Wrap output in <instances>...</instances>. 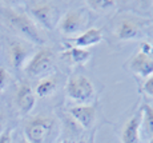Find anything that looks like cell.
<instances>
[{"instance_id": "cell-21", "label": "cell", "mask_w": 153, "mask_h": 143, "mask_svg": "<svg viewBox=\"0 0 153 143\" xmlns=\"http://www.w3.org/2000/svg\"><path fill=\"white\" fill-rule=\"evenodd\" d=\"M0 143H12V135H11V130H5L4 132L0 135Z\"/></svg>"}, {"instance_id": "cell-12", "label": "cell", "mask_w": 153, "mask_h": 143, "mask_svg": "<svg viewBox=\"0 0 153 143\" xmlns=\"http://www.w3.org/2000/svg\"><path fill=\"white\" fill-rule=\"evenodd\" d=\"M102 40V32L100 28L92 27V28H87L85 31H83L80 35L75 38H71V43H73V46L77 48H84V50H89L91 47L99 44Z\"/></svg>"}, {"instance_id": "cell-20", "label": "cell", "mask_w": 153, "mask_h": 143, "mask_svg": "<svg viewBox=\"0 0 153 143\" xmlns=\"http://www.w3.org/2000/svg\"><path fill=\"white\" fill-rule=\"evenodd\" d=\"M139 51H141L143 53H145V55L153 56V44L149 43V41H144V43L140 44Z\"/></svg>"}, {"instance_id": "cell-9", "label": "cell", "mask_w": 153, "mask_h": 143, "mask_svg": "<svg viewBox=\"0 0 153 143\" xmlns=\"http://www.w3.org/2000/svg\"><path fill=\"white\" fill-rule=\"evenodd\" d=\"M68 111L76 123L83 129H91L96 120V108L91 104L72 106Z\"/></svg>"}, {"instance_id": "cell-11", "label": "cell", "mask_w": 153, "mask_h": 143, "mask_svg": "<svg viewBox=\"0 0 153 143\" xmlns=\"http://www.w3.org/2000/svg\"><path fill=\"white\" fill-rule=\"evenodd\" d=\"M114 35L119 40H137L143 38V29L139 23L132 19H121L116 26Z\"/></svg>"}, {"instance_id": "cell-7", "label": "cell", "mask_w": 153, "mask_h": 143, "mask_svg": "<svg viewBox=\"0 0 153 143\" xmlns=\"http://www.w3.org/2000/svg\"><path fill=\"white\" fill-rule=\"evenodd\" d=\"M33 51L29 44L22 40H12L8 44V58L15 70H22L25 67L28 60L32 58Z\"/></svg>"}, {"instance_id": "cell-15", "label": "cell", "mask_w": 153, "mask_h": 143, "mask_svg": "<svg viewBox=\"0 0 153 143\" xmlns=\"http://www.w3.org/2000/svg\"><path fill=\"white\" fill-rule=\"evenodd\" d=\"M56 88H57V80L49 75L47 78H43L37 83L36 88H35V95L39 98H47L53 94Z\"/></svg>"}, {"instance_id": "cell-6", "label": "cell", "mask_w": 153, "mask_h": 143, "mask_svg": "<svg viewBox=\"0 0 153 143\" xmlns=\"http://www.w3.org/2000/svg\"><path fill=\"white\" fill-rule=\"evenodd\" d=\"M87 26L88 14L83 10H72L60 17L57 28L65 36H73V35H80L85 31Z\"/></svg>"}, {"instance_id": "cell-14", "label": "cell", "mask_w": 153, "mask_h": 143, "mask_svg": "<svg viewBox=\"0 0 153 143\" xmlns=\"http://www.w3.org/2000/svg\"><path fill=\"white\" fill-rule=\"evenodd\" d=\"M91 51L84 48H77L75 46H67L65 50L63 51L61 56L64 60H67L69 64H77L83 65L91 59Z\"/></svg>"}, {"instance_id": "cell-17", "label": "cell", "mask_w": 153, "mask_h": 143, "mask_svg": "<svg viewBox=\"0 0 153 143\" xmlns=\"http://www.w3.org/2000/svg\"><path fill=\"white\" fill-rule=\"evenodd\" d=\"M8 83H10V74L4 67H0V92L7 88Z\"/></svg>"}, {"instance_id": "cell-13", "label": "cell", "mask_w": 153, "mask_h": 143, "mask_svg": "<svg viewBox=\"0 0 153 143\" xmlns=\"http://www.w3.org/2000/svg\"><path fill=\"white\" fill-rule=\"evenodd\" d=\"M140 129H141V110L132 115L123 127L121 131V143H139L140 141Z\"/></svg>"}, {"instance_id": "cell-26", "label": "cell", "mask_w": 153, "mask_h": 143, "mask_svg": "<svg viewBox=\"0 0 153 143\" xmlns=\"http://www.w3.org/2000/svg\"><path fill=\"white\" fill-rule=\"evenodd\" d=\"M79 143H87V142H84V141H81V142H79Z\"/></svg>"}, {"instance_id": "cell-19", "label": "cell", "mask_w": 153, "mask_h": 143, "mask_svg": "<svg viewBox=\"0 0 153 143\" xmlns=\"http://www.w3.org/2000/svg\"><path fill=\"white\" fill-rule=\"evenodd\" d=\"M143 91L145 92V95L153 98V75H151L149 78L145 79L144 86H143Z\"/></svg>"}, {"instance_id": "cell-5", "label": "cell", "mask_w": 153, "mask_h": 143, "mask_svg": "<svg viewBox=\"0 0 153 143\" xmlns=\"http://www.w3.org/2000/svg\"><path fill=\"white\" fill-rule=\"evenodd\" d=\"M55 68V58L51 50L42 48L32 55L24 70L31 78H47Z\"/></svg>"}, {"instance_id": "cell-24", "label": "cell", "mask_w": 153, "mask_h": 143, "mask_svg": "<svg viewBox=\"0 0 153 143\" xmlns=\"http://www.w3.org/2000/svg\"><path fill=\"white\" fill-rule=\"evenodd\" d=\"M149 143H153V135L151 136V139H149Z\"/></svg>"}, {"instance_id": "cell-3", "label": "cell", "mask_w": 153, "mask_h": 143, "mask_svg": "<svg viewBox=\"0 0 153 143\" xmlns=\"http://www.w3.org/2000/svg\"><path fill=\"white\" fill-rule=\"evenodd\" d=\"M65 95L76 106L89 104L95 98V86L87 76L73 75L67 80Z\"/></svg>"}, {"instance_id": "cell-1", "label": "cell", "mask_w": 153, "mask_h": 143, "mask_svg": "<svg viewBox=\"0 0 153 143\" xmlns=\"http://www.w3.org/2000/svg\"><path fill=\"white\" fill-rule=\"evenodd\" d=\"M4 17L8 24L11 26V28L15 29L17 35L24 38L29 43L35 44V46H43L45 43L40 29L37 28V26L28 15L12 10V8H7L4 11Z\"/></svg>"}, {"instance_id": "cell-2", "label": "cell", "mask_w": 153, "mask_h": 143, "mask_svg": "<svg viewBox=\"0 0 153 143\" xmlns=\"http://www.w3.org/2000/svg\"><path fill=\"white\" fill-rule=\"evenodd\" d=\"M56 129L53 118L37 115L24 124V135L29 143H49L56 134Z\"/></svg>"}, {"instance_id": "cell-16", "label": "cell", "mask_w": 153, "mask_h": 143, "mask_svg": "<svg viewBox=\"0 0 153 143\" xmlns=\"http://www.w3.org/2000/svg\"><path fill=\"white\" fill-rule=\"evenodd\" d=\"M141 126L148 136L153 135V107L149 104H144L141 108Z\"/></svg>"}, {"instance_id": "cell-18", "label": "cell", "mask_w": 153, "mask_h": 143, "mask_svg": "<svg viewBox=\"0 0 153 143\" xmlns=\"http://www.w3.org/2000/svg\"><path fill=\"white\" fill-rule=\"evenodd\" d=\"M91 7L95 8V10H108V8H112L114 5V2H89Z\"/></svg>"}, {"instance_id": "cell-4", "label": "cell", "mask_w": 153, "mask_h": 143, "mask_svg": "<svg viewBox=\"0 0 153 143\" xmlns=\"http://www.w3.org/2000/svg\"><path fill=\"white\" fill-rule=\"evenodd\" d=\"M27 10L31 19L35 22V24H40L45 29H52L59 24L60 20V12L59 8L53 3L49 2H29Z\"/></svg>"}, {"instance_id": "cell-8", "label": "cell", "mask_w": 153, "mask_h": 143, "mask_svg": "<svg viewBox=\"0 0 153 143\" xmlns=\"http://www.w3.org/2000/svg\"><path fill=\"white\" fill-rule=\"evenodd\" d=\"M15 102L22 114H28L36 106V95L32 87L27 83H22L15 95Z\"/></svg>"}, {"instance_id": "cell-23", "label": "cell", "mask_w": 153, "mask_h": 143, "mask_svg": "<svg viewBox=\"0 0 153 143\" xmlns=\"http://www.w3.org/2000/svg\"><path fill=\"white\" fill-rule=\"evenodd\" d=\"M19 143H29V142L25 138H23V139H20V141H19Z\"/></svg>"}, {"instance_id": "cell-22", "label": "cell", "mask_w": 153, "mask_h": 143, "mask_svg": "<svg viewBox=\"0 0 153 143\" xmlns=\"http://www.w3.org/2000/svg\"><path fill=\"white\" fill-rule=\"evenodd\" d=\"M4 127H5V118L3 117V114H0V135L5 131Z\"/></svg>"}, {"instance_id": "cell-25", "label": "cell", "mask_w": 153, "mask_h": 143, "mask_svg": "<svg viewBox=\"0 0 153 143\" xmlns=\"http://www.w3.org/2000/svg\"><path fill=\"white\" fill-rule=\"evenodd\" d=\"M59 143H69L68 141H61V142H59Z\"/></svg>"}, {"instance_id": "cell-10", "label": "cell", "mask_w": 153, "mask_h": 143, "mask_svg": "<svg viewBox=\"0 0 153 143\" xmlns=\"http://www.w3.org/2000/svg\"><path fill=\"white\" fill-rule=\"evenodd\" d=\"M129 68H131L132 72L136 74L140 78H149L151 75H153V56L145 55L141 51H137L129 62Z\"/></svg>"}]
</instances>
